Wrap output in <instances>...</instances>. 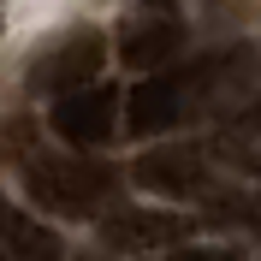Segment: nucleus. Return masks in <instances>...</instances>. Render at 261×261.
Segmentation results:
<instances>
[{
	"label": "nucleus",
	"mask_w": 261,
	"mask_h": 261,
	"mask_svg": "<svg viewBox=\"0 0 261 261\" xmlns=\"http://www.w3.org/2000/svg\"><path fill=\"white\" fill-rule=\"evenodd\" d=\"M178 48H184V24L166 12H143L130 18L125 36H119V54H125V65H137V71H166V65H178Z\"/></svg>",
	"instance_id": "obj_7"
},
{
	"label": "nucleus",
	"mask_w": 261,
	"mask_h": 261,
	"mask_svg": "<svg viewBox=\"0 0 261 261\" xmlns=\"http://www.w3.org/2000/svg\"><path fill=\"white\" fill-rule=\"evenodd\" d=\"M113 190H119V172L95 154H42L24 166V196L48 214H65V220L95 214Z\"/></svg>",
	"instance_id": "obj_2"
},
{
	"label": "nucleus",
	"mask_w": 261,
	"mask_h": 261,
	"mask_svg": "<svg viewBox=\"0 0 261 261\" xmlns=\"http://www.w3.org/2000/svg\"><path fill=\"white\" fill-rule=\"evenodd\" d=\"M196 231L190 214H166V208H125L101 220V244L107 249H178L184 238Z\"/></svg>",
	"instance_id": "obj_5"
},
{
	"label": "nucleus",
	"mask_w": 261,
	"mask_h": 261,
	"mask_svg": "<svg viewBox=\"0 0 261 261\" xmlns=\"http://www.w3.org/2000/svg\"><path fill=\"white\" fill-rule=\"evenodd\" d=\"M0 261H65L60 231L42 226L30 208L0 202Z\"/></svg>",
	"instance_id": "obj_8"
},
{
	"label": "nucleus",
	"mask_w": 261,
	"mask_h": 261,
	"mask_svg": "<svg viewBox=\"0 0 261 261\" xmlns=\"http://www.w3.org/2000/svg\"><path fill=\"white\" fill-rule=\"evenodd\" d=\"M107 65V36L101 30H71V36H60L42 60L24 71V89L30 95H77V89H89L95 83V71Z\"/></svg>",
	"instance_id": "obj_3"
},
{
	"label": "nucleus",
	"mask_w": 261,
	"mask_h": 261,
	"mask_svg": "<svg viewBox=\"0 0 261 261\" xmlns=\"http://www.w3.org/2000/svg\"><path fill=\"white\" fill-rule=\"evenodd\" d=\"M255 166H261V154H255Z\"/></svg>",
	"instance_id": "obj_13"
},
{
	"label": "nucleus",
	"mask_w": 261,
	"mask_h": 261,
	"mask_svg": "<svg viewBox=\"0 0 261 261\" xmlns=\"http://www.w3.org/2000/svg\"><path fill=\"white\" fill-rule=\"evenodd\" d=\"M148 6H172V0H148Z\"/></svg>",
	"instance_id": "obj_12"
},
{
	"label": "nucleus",
	"mask_w": 261,
	"mask_h": 261,
	"mask_svg": "<svg viewBox=\"0 0 261 261\" xmlns=\"http://www.w3.org/2000/svg\"><path fill=\"white\" fill-rule=\"evenodd\" d=\"M48 125H54V137L71 143L77 154H83V148H101L119 125H125V95H119L113 83H89V89H77V95L54 101Z\"/></svg>",
	"instance_id": "obj_4"
},
{
	"label": "nucleus",
	"mask_w": 261,
	"mask_h": 261,
	"mask_svg": "<svg viewBox=\"0 0 261 261\" xmlns=\"http://www.w3.org/2000/svg\"><path fill=\"white\" fill-rule=\"evenodd\" d=\"M154 261H244V255H231V249H166Z\"/></svg>",
	"instance_id": "obj_10"
},
{
	"label": "nucleus",
	"mask_w": 261,
	"mask_h": 261,
	"mask_svg": "<svg viewBox=\"0 0 261 261\" xmlns=\"http://www.w3.org/2000/svg\"><path fill=\"white\" fill-rule=\"evenodd\" d=\"M261 77V60L255 48H226V54H202V60H178L143 77L137 89L125 95V125L130 137H161V130H178L190 119L226 107Z\"/></svg>",
	"instance_id": "obj_1"
},
{
	"label": "nucleus",
	"mask_w": 261,
	"mask_h": 261,
	"mask_svg": "<svg viewBox=\"0 0 261 261\" xmlns=\"http://www.w3.org/2000/svg\"><path fill=\"white\" fill-rule=\"evenodd\" d=\"M137 184L154 196H202L208 190V148H154V154H143L137 161Z\"/></svg>",
	"instance_id": "obj_6"
},
{
	"label": "nucleus",
	"mask_w": 261,
	"mask_h": 261,
	"mask_svg": "<svg viewBox=\"0 0 261 261\" xmlns=\"http://www.w3.org/2000/svg\"><path fill=\"white\" fill-rule=\"evenodd\" d=\"M238 125H244V130H261V101H255V107H249L244 119H238Z\"/></svg>",
	"instance_id": "obj_11"
},
{
	"label": "nucleus",
	"mask_w": 261,
	"mask_h": 261,
	"mask_svg": "<svg viewBox=\"0 0 261 261\" xmlns=\"http://www.w3.org/2000/svg\"><path fill=\"white\" fill-rule=\"evenodd\" d=\"M208 220H231V226H244V231L261 238V196H249V190H214Z\"/></svg>",
	"instance_id": "obj_9"
}]
</instances>
